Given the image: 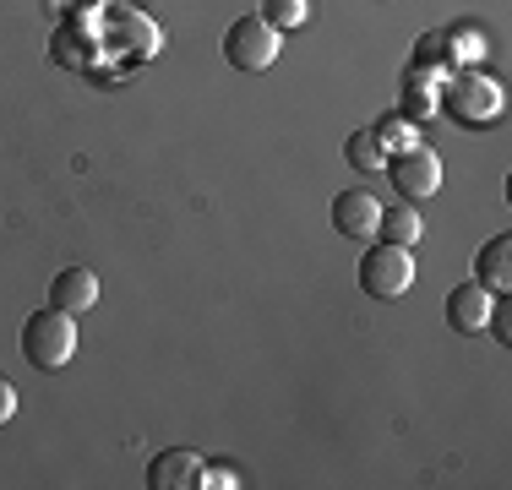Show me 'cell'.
<instances>
[{
    "label": "cell",
    "mask_w": 512,
    "mask_h": 490,
    "mask_svg": "<svg viewBox=\"0 0 512 490\" xmlns=\"http://www.w3.org/2000/svg\"><path fill=\"white\" fill-rule=\"evenodd\" d=\"M77 354V316L60 311V305H44L22 322V360L33 371H60V365Z\"/></svg>",
    "instance_id": "6da1fadb"
},
{
    "label": "cell",
    "mask_w": 512,
    "mask_h": 490,
    "mask_svg": "<svg viewBox=\"0 0 512 490\" xmlns=\"http://www.w3.org/2000/svg\"><path fill=\"white\" fill-rule=\"evenodd\" d=\"M414 284V256L409 245H371V251L360 256V289L371 294V300H398V294H409Z\"/></svg>",
    "instance_id": "7a4b0ae2"
},
{
    "label": "cell",
    "mask_w": 512,
    "mask_h": 490,
    "mask_svg": "<svg viewBox=\"0 0 512 490\" xmlns=\"http://www.w3.org/2000/svg\"><path fill=\"white\" fill-rule=\"evenodd\" d=\"M278 49H284V44H278V28H273V22H262L256 11H251V17H235V22H229V33H224V60L235 71H267L278 60Z\"/></svg>",
    "instance_id": "3957f363"
},
{
    "label": "cell",
    "mask_w": 512,
    "mask_h": 490,
    "mask_svg": "<svg viewBox=\"0 0 512 490\" xmlns=\"http://www.w3.org/2000/svg\"><path fill=\"white\" fill-rule=\"evenodd\" d=\"M387 169H393V191H404L409 202H425L442 186V158L431 147H404V153H387Z\"/></svg>",
    "instance_id": "277c9868"
},
{
    "label": "cell",
    "mask_w": 512,
    "mask_h": 490,
    "mask_svg": "<svg viewBox=\"0 0 512 490\" xmlns=\"http://www.w3.org/2000/svg\"><path fill=\"white\" fill-rule=\"evenodd\" d=\"M442 109H447V115H453L458 120V126H485V120H496V115H502V93H496V82H453V88H447L442 93Z\"/></svg>",
    "instance_id": "5b68a950"
},
{
    "label": "cell",
    "mask_w": 512,
    "mask_h": 490,
    "mask_svg": "<svg viewBox=\"0 0 512 490\" xmlns=\"http://www.w3.org/2000/svg\"><path fill=\"white\" fill-rule=\"evenodd\" d=\"M491 305H496V294L480 284V278H469V284H458L453 294H447V327L463 338H480L485 333V322H491Z\"/></svg>",
    "instance_id": "8992f818"
},
{
    "label": "cell",
    "mask_w": 512,
    "mask_h": 490,
    "mask_svg": "<svg viewBox=\"0 0 512 490\" xmlns=\"http://www.w3.org/2000/svg\"><path fill=\"white\" fill-rule=\"evenodd\" d=\"M376 224H382V202H376L365 186L333 196V229H338L344 240H371Z\"/></svg>",
    "instance_id": "52a82bcc"
},
{
    "label": "cell",
    "mask_w": 512,
    "mask_h": 490,
    "mask_svg": "<svg viewBox=\"0 0 512 490\" xmlns=\"http://www.w3.org/2000/svg\"><path fill=\"white\" fill-rule=\"evenodd\" d=\"M50 305H60V311L82 316L99 305V278L88 273V267H60L55 284H50Z\"/></svg>",
    "instance_id": "ba28073f"
},
{
    "label": "cell",
    "mask_w": 512,
    "mask_h": 490,
    "mask_svg": "<svg viewBox=\"0 0 512 490\" xmlns=\"http://www.w3.org/2000/svg\"><path fill=\"white\" fill-rule=\"evenodd\" d=\"M197 474H202V458H197V452L169 447V452H158V458H153L148 490H191V485H197Z\"/></svg>",
    "instance_id": "9c48e42d"
},
{
    "label": "cell",
    "mask_w": 512,
    "mask_h": 490,
    "mask_svg": "<svg viewBox=\"0 0 512 490\" xmlns=\"http://www.w3.org/2000/svg\"><path fill=\"white\" fill-rule=\"evenodd\" d=\"M512 240L507 235H496V240H485L480 245V262H474V278H480L491 294H507V284H512Z\"/></svg>",
    "instance_id": "30bf717a"
},
{
    "label": "cell",
    "mask_w": 512,
    "mask_h": 490,
    "mask_svg": "<svg viewBox=\"0 0 512 490\" xmlns=\"http://www.w3.org/2000/svg\"><path fill=\"white\" fill-rule=\"evenodd\" d=\"M344 158L360 175H387V142L376 137V131H355V137L344 142Z\"/></svg>",
    "instance_id": "8fae6325"
},
{
    "label": "cell",
    "mask_w": 512,
    "mask_h": 490,
    "mask_svg": "<svg viewBox=\"0 0 512 490\" xmlns=\"http://www.w3.org/2000/svg\"><path fill=\"white\" fill-rule=\"evenodd\" d=\"M376 235H382L387 245H414V240L425 235V224H420V213H414V207H393V213L382 207V224H376Z\"/></svg>",
    "instance_id": "7c38bea8"
},
{
    "label": "cell",
    "mask_w": 512,
    "mask_h": 490,
    "mask_svg": "<svg viewBox=\"0 0 512 490\" xmlns=\"http://www.w3.org/2000/svg\"><path fill=\"white\" fill-rule=\"evenodd\" d=\"M262 22H273L278 33H289V28H306V17H311V0H262V11H256Z\"/></svg>",
    "instance_id": "4fadbf2b"
},
{
    "label": "cell",
    "mask_w": 512,
    "mask_h": 490,
    "mask_svg": "<svg viewBox=\"0 0 512 490\" xmlns=\"http://www.w3.org/2000/svg\"><path fill=\"white\" fill-rule=\"evenodd\" d=\"M485 327H491V333L502 338V343H512V311H507V300H502V294H496V305H491V322H485Z\"/></svg>",
    "instance_id": "5bb4252c"
},
{
    "label": "cell",
    "mask_w": 512,
    "mask_h": 490,
    "mask_svg": "<svg viewBox=\"0 0 512 490\" xmlns=\"http://www.w3.org/2000/svg\"><path fill=\"white\" fill-rule=\"evenodd\" d=\"M197 485H207V490H218V485H224V490H229V485H240V480H235V469H218V463H213V469H207V463H202Z\"/></svg>",
    "instance_id": "9a60e30c"
},
{
    "label": "cell",
    "mask_w": 512,
    "mask_h": 490,
    "mask_svg": "<svg viewBox=\"0 0 512 490\" xmlns=\"http://www.w3.org/2000/svg\"><path fill=\"white\" fill-rule=\"evenodd\" d=\"M442 44H447V39H436V33H425V39H420V55H414V66H431V60L442 55Z\"/></svg>",
    "instance_id": "2e32d148"
},
{
    "label": "cell",
    "mask_w": 512,
    "mask_h": 490,
    "mask_svg": "<svg viewBox=\"0 0 512 490\" xmlns=\"http://www.w3.org/2000/svg\"><path fill=\"white\" fill-rule=\"evenodd\" d=\"M11 414H17V387H11V382H0V425H6Z\"/></svg>",
    "instance_id": "e0dca14e"
}]
</instances>
